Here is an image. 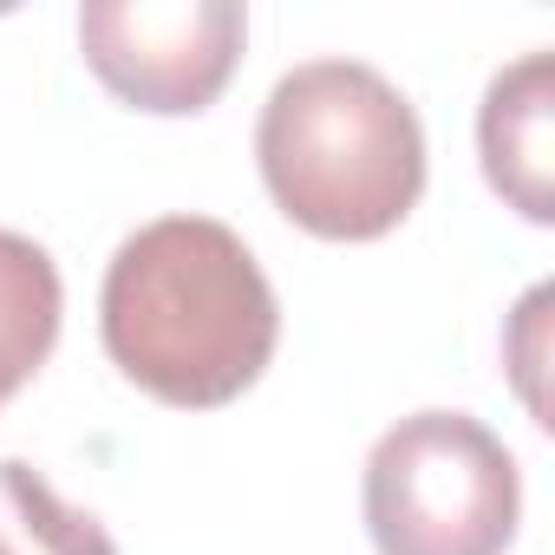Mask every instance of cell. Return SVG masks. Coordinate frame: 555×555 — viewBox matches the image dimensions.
I'll return each mask as SVG.
<instances>
[{
	"label": "cell",
	"mask_w": 555,
	"mask_h": 555,
	"mask_svg": "<svg viewBox=\"0 0 555 555\" xmlns=\"http://www.w3.org/2000/svg\"><path fill=\"white\" fill-rule=\"evenodd\" d=\"M99 334L138 392L183 412H216L268 373L282 301L229 222L157 216L125 235L105 268Z\"/></svg>",
	"instance_id": "obj_1"
},
{
	"label": "cell",
	"mask_w": 555,
	"mask_h": 555,
	"mask_svg": "<svg viewBox=\"0 0 555 555\" xmlns=\"http://www.w3.org/2000/svg\"><path fill=\"white\" fill-rule=\"evenodd\" d=\"M255 164L274 209L321 242H373L425 196L418 112L366 60H301L274 79Z\"/></svg>",
	"instance_id": "obj_2"
},
{
	"label": "cell",
	"mask_w": 555,
	"mask_h": 555,
	"mask_svg": "<svg viewBox=\"0 0 555 555\" xmlns=\"http://www.w3.org/2000/svg\"><path fill=\"white\" fill-rule=\"evenodd\" d=\"M360 503L379 555H503L522 516V470L483 418L412 412L366 451Z\"/></svg>",
	"instance_id": "obj_3"
},
{
	"label": "cell",
	"mask_w": 555,
	"mask_h": 555,
	"mask_svg": "<svg viewBox=\"0 0 555 555\" xmlns=\"http://www.w3.org/2000/svg\"><path fill=\"white\" fill-rule=\"evenodd\" d=\"M248 40L235 0H86L79 47L112 99L157 118L216 105Z\"/></svg>",
	"instance_id": "obj_4"
},
{
	"label": "cell",
	"mask_w": 555,
	"mask_h": 555,
	"mask_svg": "<svg viewBox=\"0 0 555 555\" xmlns=\"http://www.w3.org/2000/svg\"><path fill=\"white\" fill-rule=\"evenodd\" d=\"M477 151L490 190L522 222H555V60L542 47L483 86Z\"/></svg>",
	"instance_id": "obj_5"
},
{
	"label": "cell",
	"mask_w": 555,
	"mask_h": 555,
	"mask_svg": "<svg viewBox=\"0 0 555 555\" xmlns=\"http://www.w3.org/2000/svg\"><path fill=\"white\" fill-rule=\"evenodd\" d=\"M60 314H66V288L53 255L21 229H0V405L47 366L60 340Z\"/></svg>",
	"instance_id": "obj_6"
},
{
	"label": "cell",
	"mask_w": 555,
	"mask_h": 555,
	"mask_svg": "<svg viewBox=\"0 0 555 555\" xmlns=\"http://www.w3.org/2000/svg\"><path fill=\"white\" fill-rule=\"evenodd\" d=\"M0 555H118L92 509H73L34 464L0 457Z\"/></svg>",
	"instance_id": "obj_7"
},
{
	"label": "cell",
	"mask_w": 555,
	"mask_h": 555,
	"mask_svg": "<svg viewBox=\"0 0 555 555\" xmlns=\"http://www.w3.org/2000/svg\"><path fill=\"white\" fill-rule=\"evenodd\" d=\"M548 301H555V288H529L522 308H516V321H509V373H516V392H522V405L535 412V425H548V399H542V386H535V373H542Z\"/></svg>",
	"instance_id": "obj_8"
}]
</instances>
